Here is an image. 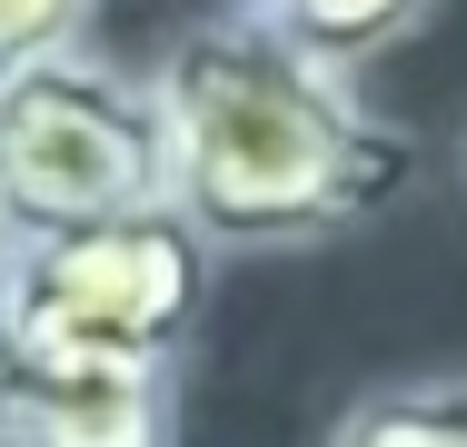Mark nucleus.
I'll return each instance as SVG.
<instances>
[{
	"mask_svg": "<svg viewBox=\"0 0 467 447\" xmlns=\"http://www.w3.org/2000/svg\"><path fill=\"white\" fill-rule=\"evenodd\" d=\"M160 99L180 140V209L229 249H318L398 209L418 140L378 120L358 89L298 60L269 20H199L160 50Z\"/></svg>",
	"mask_w": 467,
	"mask_h": 447,
	"instance_id": "f257e3e1",
	"label": "nucleus"
},
{
	"mask_svg": "<svg viewBox=\"0 0 467 447\" xmlns=\"http://www.w3.org/2000/svg\"><path fill=\"white\" fill-rule=\"evenodd\" d=\"M150 209H180V140L160 70L70 50L0 89V239L40 249Z\"/></svg>",
	"mask_w": 467,
	"mask_h": 447,
	"instance_id": "f03ea898",
	"label": "nucleus"
},
{
	"mask_svg": "<svg viewBox=\"0 0 467 447\" xmlns=\"http://www.w3.org/2000/svg\"><path fill=\"white\" fill-rule=\"evenodd\" d=\"M209 268H219V249L199 239L189 209H150V219L40 239V249H20L30 348L180 368L189 338H199V308H209Z\"/></svg>",
	"mask_w": 467,
	"mask_h": 447,
	"instance_id": "7ed1b4c3",
	"label": "nucleus"
},
{
	"mask_svg": "<svg viewBox=\"0 0 467 447\" xmlns=\"http://www.w3.org/2000/svg\"><path fill=\"white\" fill-rule=\"evenodd\" d=\"M180 368H130V358L30 348V368L0 398V447H180Z\"/></svg>",
	"mask_w": 467,
	"mask_h": 447,
	"instance_id": "20e7f679",
	"label": "nucleus"
},
{
	"mask_svg": "<svg viewBox=\"0 0 467 447\" xmlns=\"http://www.w3.org/2000/svg\"><path fill=\"white\" fill-rule=\"evenodd\" d=\"M428 10H438V0H279V10H269V30H279L298 60H318V70L358 80L368 60H388L398 40H418V30H428Z\"/></svg>",
	"mask_w": 467,
	"mask_h": 447,
	"instance_id": "39448f33",
	"label": "nucleus"
},
{
	"mask_svg": "<svg viewBox=\"0 0 467 447\" xmlns=\"http://www.w3.org/2000/svg\"><path fill=\"white\" fill-rule=\"evenodd\" d=\"M328 447H467V378H398L348 398Z\"/></svg>",
	"mask_w": 467,
	"mask_h": 447,
	"instance_id": "423d86ee",
	"label": "nucleus"
},
{
	"mask_svg": "<svg viewBox=\"0 0 467 447\" xmlns=\"http://www.w3.org/2000/svg\"><path fill=\"white\" fill-rule=\"evenodd\" d=\"M99 0H0V89L30 80L40 60H70L90 40Z\"/></svg>",
	"mask_w": 467,
	"mask_h": 447,
	"instance_id": "0eeeda50",
	"label": "nucleus"
},
{
	"mask_svg": "<svg viewBox=\"0 0 467 447\" xmlns=\"http://www.w3.org/2000/svg\"><path fill=\"white\" fill-rule=\"evenodd\" d=\"M30 368V318H20V239H0V398Z\"/></svg>",
	"mask_w": 467,
	"mask_h": 447,
	"instance_id": "6e6552de",
	"label": "nucleus"
},
{
	"mask_svg": "<svg viewBox=\"0 0 467 447\" xmlns=\"http://www.w3.org/2000/svg\"><path fill=\"white\" fill-rule=\"evenodd\" d=\"M229 10H239V20H269V10H279V0H229Z\"/></svg>",
	"mask_w": 467,
	"mask_h": 447,
	"instance_id": "1a4fd4ad",
	"label": "nucleus"
},
{
	"mask_svg": "<svg viewBox=\"0 0 467 447\" xmlns=\"http://www.w3.org/2000/svg\"><path fill=\"white\" fill-rule=\"evenodd\" d=\"M458 179H467V150H458Z\"/></svg>",
	"mask_w": 467,
	"mask_h": 447,
	"instance_id": "9d476101",
	"label": "nucleus"
}]
</instances>
